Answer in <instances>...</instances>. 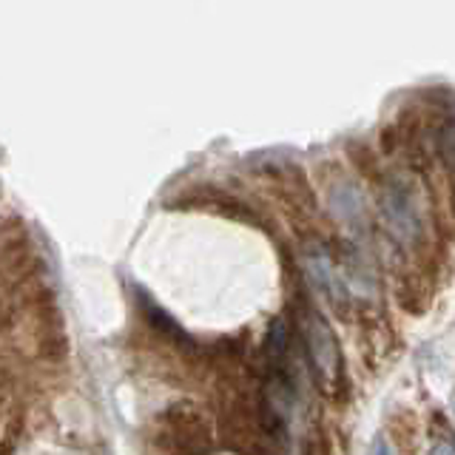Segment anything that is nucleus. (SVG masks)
I'll return each mask as SVG.
<instances>
[{
  "label": "nucleus",
  "mask_w": 455,
  "mask_h": 455,
  "mask_svg": "<svg viewBox=\"0 0 455 455\" xmlns=\"http://www.w3.org/2000/svg\"><path fill=\"white\" fill-rule=\"evenodd\" d=\"M379 208L387 231L404 242V245H412L419 242L421 231H424V217H421V205H419V194L416 188L402 180V177H390L381 185L379 194Z\"/></svg>",
  "instance_id": "obj_1"
},
{
  "label": "nucleus",
  "mask_w": 455,
  "mask_h": 455,
  "mask_svg": "<svg viewBox=\"0 0 455 455\" xmlns=\"http://www.w3.org/2000/svg\"><path fill=\"white\" fill-rule=\"evenodd\" d=\"M305 341H307L310 362L322 381V387L327 393H333L336 381L341 376V353H339V341H336L333 327L327 324L319 313H307L305 316Z\"/></svg>",
  "instance_id": "obj_2"
},
{
  "label": "nucleus",
  "mask_w": 455,
  "mask_h": 455,
  "mask_svg": "<svg viewBox=\"0 0 455 455\" xmlns=\"http://www.w3.org/2000/svg\"><path fill=\"white\" fill-rule=\"evenodd\" d=\"M307 276L313 282V288L331 299V305H336V307L347 305V288H345V282H341V276L336 274V265L327 251L319 248V251L307 253Z\"/></svg>",
  "instance_id": "obj_3"
},
{
  "label": "nucleus",
  "mask_w": 455,
  "mask_h": 455,
  "mask_svg": "<svg viewBox=\"0 0 455 455\" xmlns=\"http://www.w3.org/2000/svg\"><path fill=\"white\" fill-rule=\"evenodd\" d=\"M331 208H333L336 217L350 228L367 225V205H364V194L359 191V185L339 182L331 191Z\"/></svg>",
  "instance_id": "obj_4"
},
{
  "label": "nucleus",
  "mask_w": 455,
  "mask_h": 455,
  "mask_svg": "<svg viewBox=\"0 0 455 455\" xmlns=\"http://www.w3.org/2000/svg\"><path fill=\"white\" fill-rule=\"evenodd\" d=\"M438 156L455 180V120H447L438 132Z\"/></svg>",
  "instance_id": "obj_5"
},
{
  "label": "nucleus",
  "mask_w": 455,
  "mask_h": 455,
  "mask_svg": "<svg viewBox=\"0 0 455 455\" xmlns=\"http://www.w3.org/2000/svg\"><path fill=\"white\" fill-rule=\"evenodd\" d=\"M430 455H455V435L450 430V424L441 433L433 435V441H430Z\"/></svg>",
  "instance_id": "obj_6"
},
{
  "label": "nucleus",
  "mask_w": 455,
  "mask_h": 455,
  "mask_svg": "<svg viewBox=\"0 0 455 455\" xmlns=\"http://www.w3.org/2000/svg\"><path fill=\"white\" fill-rule=\"evenodd\" d=\"M376 455H393V450L387 447V441H379V447H376Z\"/></svg>",
  "instance_id": "obj_7"
}]
</instances>
